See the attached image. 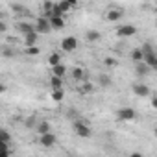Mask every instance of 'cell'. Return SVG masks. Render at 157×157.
<instances>
[{
	"label": "cell",
	"instance_id": "obj_9",
	"mask_svg": "<svg viewBox=\"0 0 157 157\" xmlns=\"http://www.w3.org/2000/svg\"><path fill=\"white\" fill-rule=\"evenodd\" d=\"M122 15H124V11H122L120 8H111V10H107L105 19H107L109 22H118V21L122 19Z\"/></svg>",
	"mask_w": 157,
	"mask_h": 157
},
{
	"label": "cell",
	"instance_id": "obj_6",
	"mask_svg": "<svg viewBox=\"0 0 157 157\" xmlns=\"http://www.w3.org/2000/svg\"><path fill=\"white\" fill-rule=\"evenodd\" d=\"M72 8H74V6H72L70 2H67V0H59V2L54 4L52 13H54V15H65V13H68Z\"/></svg>",
	"mask_w": 157,
	"mask_h": 157
},
{
	"label": "cell",
	"instance_id": "obj_1",
	"mask_svg": "<svg viewBox=\"0 0 157 157\" xmlns=\"http://www.w3.org/2000/svg\"><path fill=\"white\" fill-rule=\"evenodd\" d=\"M142 50H144V63H146L151 70H157V54H155V52L151 50V46H148V44H146Z\"/></svg>",
	"mask_w": 157,
	"mask_h": 157
},
{
	"label": "cell",
	"instance_id": "obj_28",
	"mask_svg": "<svg viewBox=\"0 0 157 157\" xmlns=\"http://www.w3.org/2000/svg\"><path fill=\"white\" fill-rule=\"evenodd\" d=\"M151 107H153V109H157V96H153V98H151Z\"/></svg>",
	"mask_w": 157,
	"mask_h": 157
},
{
	"label": "cell",
	"instance_id": "obj_3",
	"mask_svg": "<svg viewBox=\"0 0 157 157\" xmlns=\"http://www.w3.org/2000/svg\"><path fill=\"white\" fill-rule=\"evenodd\" d=\"M137 33V28L133 26V24H120L118 28H117V35L120 37V39H128V37H133Z\"/></svg>",
	"mask_w": 157,
	"mask_h": 157
},
{
	"label": "cell",
	"instance_id": "obj_16",
	"mask_svg": "<svg viewBox=\"0 0 157 157\" xmlns=\"http://www.w3.org/2000/svg\"><path fill=\"white\" fill-rule=\"evenodd\" d=\"M148 70H150V67L144 63V61H140V63H137V67H135V72H137V76H146L148 74Z\"/></svg>",
	"mask_w": 157,
	"mask_h": 157
},
{
	"label": "cell",
	"instance_id": "obj_29",
	"mask_svg": "<svg viewBox=\"0 0 157 157\" xmlns=\"http://www.w3.org/2000/svg\"><path fill=\"white\" fill-rule=\"evenodd\" d=\"M100 82H102L104 85H109V78H104V76H102V78H100Z\"/></svg>",
	"mask_w": 157,
	"mask_h": 157
},
{
	"label": "cell",
	"instance_id": "obj_12",
	"mask_svg": "<svg viewBox=\"0 0 157 157\" xmlns=\"http://www.w3.org/2000/svg\"><path fill=\"white\" fill-rule=\"evenodd\" d=\"M37 37H39V32H37V30H32L30 33L24 35V44H26V46H33V44L37 43Z\"/></svg>",
	"mask_w": 157,
	"mask_h": 157
},
{
	"label": "cell",
	"instance_id": "obj_25",
	"mask_svg": "<svg viewBox=\"0 0 157 157\" xmlns=\"http://www.w3.org/2000/svg\"><path fill=\"white\" fill-rule=\"evenodd\" d=\"M104 63H105L107 67H115V65H117V61H115L113 57H105V59H104Z\"/></svg>",
	"mask_w": 157,
	"mask_h": 157
},
{
	"label": "cell",
	"instance_id": "obj_22",
	"mask_svg": "<svg viewBox=\"0 0 157 157\" xmlns=\"http://www.w3.org/2000/svg\"><path fill=\"white\" fill-rule=\"evenodd\" d=\"M0 142H2V144H10V142H11V135H10L6 129L0 131Z\"/></svg>",
	"mask_w": 157,
	"mask_h": 157
},
{
	"label": "cell",
	"instance_id": "obj_24",
	"mask_svg": "<svg viewBox=\"0 0 157 157\" xmlns=\"http://www.w3.org/2000/svg\"><path fill=\"white\" fill-rule=\"evenodd\" d=\"M24 54H28V56H37V54H39V48H37L35 44H33V46H26Z\"/></svg>",
	"mask_w": 157,
	"mask_h": 157
},
{
	"label": "cell",
	"instance_id": "obj_8",
	"mask_svg": "<svg viewBox=\"0 0 157 157\" xmlns=\"http://www.w3.org/2000/svg\"><path fill=\"white\" fill-rule=\"evenodd\" d=\"M39 144L43 146V148H52L54 144H56V135L54 133H43L41 137H39Z\"/></svg>",
	"mask_w": 157,
	"mask_h": 157
},
{
	"label": "cell",
	"instance_id": "obj_17",
	"mask_svg": "<svg viewBox=\"0 0 157 157\" xmlns=\"http://www.w3.org/2000/svg\"><path fill=\"white\" fill-rule=\"evenodd\" d=\"M131 59H133L135 63L144 61V50H142V48H135V50L131 52Z\"/></svg>",
	"mask_w": 157,
	"mask_h": 157
},
{
	"label": "cell",
	"instance_id": "obj_11",
	"mask_svg": "<svg viewBox=\"0 0 157 157\" xmlns=\"http://www.w3.org/2000/svg\"><path fill=\"white\" fill-rule=\"evenodd\" d=\"M50 24H52V30H61V28H65V17L63 15H52Z\"/></svg>",
	"mask_w": 157,
	"mask_h": 157
},
{
	"label": "cell",
	"instance_id": "obj_5",
	"mask_svg": "<svg viewBox=\"0 0 157 157\" xmlns=\"http://www.w3.org/2000/svg\"><path fill=\"white\" fill-rule=\"evenodd\" d=\"M35 30L39 32V33H48V32H52V24H50V19L48 17H39L37 21H35Z\"/></svg>",
	"mask_w": 157,
	"mask_h": 157
},
{
	"label": "cell",
	"instance_id": "obj_31",
	"mask_svg": "<svg viewBox=\"0 0 157 157\" xmlns=\"http://www.w3.org/2000/svg\"><path fill=\"white\" fill-rule=\"evenodd\" d=\"M153 133H155V137H157V128H155V129H153Z\"/></svg>",
	"mask_w": 157,
	"mask_h": 157
},
{
	"label": "cell",
	"instance_id": "obj_23",
	"mask_svg": "<svg viewBox=\"0 0 157 157\" xmlns=\"http://www.w3.org/2000/svg\"><path fill=\"white\" fill-rule=\"evenodd\" d=\"M37 131H39V135H43V133H48L50 131V124L44 120V122H39V126H37Z\"/></svg>",
	"mask_w": 157,
	"mask_h": 157
},
{
	"label": "cell",
	"instance_id": "obj_15",
	"mask_svg": "<svg viewBox=\"0 0 157 157\" xmlns=\"http://www.w3.org/2000/svg\"><path fill=\"white\" fill-rule=\"evenodd\" d=\"M50 85H52V89H63V78L52 74V78H50Z\"/></svg>",
	"mask_w": 157,
	"mask_h": 157
},
{
	"label": "cell",
	"instance_id": "obj_14",
	"mask_svg": "<svg viewBox=\"0 0 157 157\" xmlns=\"http://www.w3.org/2000/svg\"><path fill=\"white\" fill-rule=\"evenodd\" d=\"M17 30H19L22 35H26V33H30L32 30H35V24H30V22H19V24H17Z\"/></svg>",
	"mask_w": 157,
	"mask_h": 157
},
{
	"label": "cell",
	"instance_id": "obj_18",
	"mask_svg": "<svg viewBox=\"0 0 157 157\" xmlns=\"http://www.w3.org/2000/svg\"><path fill=\"white\" fill-rule=\"evenodd\" d=\"M61 63V54L59 52H52L50 56H48V65L50 67H56V65H59Z\"/></svg>",
	"mask_w": 157,
	"mask_h": 157
},
{
	"label": "cell",
	"instance_id": "obj_21",
	"mask_svg": "<svg viewBox=\"0 0 157 157\" xmlns=\"http://www.w3.org/2000/svg\"><path fill=\"white\" fill-rule=\"evenodd\" d=\"M65 98V91L63 89H54V93H52V100L54 102H61Z\"/></svg>",
	"mask_w": 157,
	"mask_h": 157
},
{
	"label": "cell",
	"instance_id": "obj_10",
	"mask_svg": "<svg viewBox=\"0 0 157 157\" xmlns=\"http://www.w3.org/2000/svg\"><path fill=\"white\" fill-rule=\"evenodd\" d=\"M133 93L139 96V98H146V96H150V89H148V85H144V83H133Z\"/></svg>",
	"mask_w": 157,
	"mask_h": 157
},
{
	"label": "cell",
	"instance_id": "obj_27",
	"mask_svg": "<svg viewBox=\"0 0 157 157\" xmlns=\"http://www.w3.org/2000/svg\"><path fill=\"white\" fill-rule=\"evenodd\" d=\"M22 10H24V8H22V6H19V4H15V6H13V11H17V13H22Z\"/></svg>",
	"mask_w": 157,
	"mask_h": 157
},
{
	"label": "cell",
	"instance_id": "obj_20",
	"mask_svg": "<svg viewBox=\"0 0 157 157\" xmlns=\"http://www.w3.org/2000/svg\"><path fill=\"white\" fill-rule=\"evenodd\" d=\"M52 74H56V76H65L67 74V67L63 65V63H59V65H56V67H52Z\"/></svg>",
	"mask_w": 157,
	"mask_h": 157
},
{
	"label": "cell",
	"instance_id": "obj_30",
	"mask_svg": "<svg viewBox=\"0 0 157 157\" xmlns=\"http://www.w3.org/2000/svg\"><path fill=\"white\" fill-rule=\"evenodd\" d=\"M67 2H70L72 6H76V4H78V0H67Z\"/></svg>",
	"mask_w": 157,
	"mask_h": 157
},
{
	"label": "cell",
	"instance_id": "obj_2",
	"mask_svg": "<svg viewBox=\"0 0 157 157\" xmlns=\"http://www.w3.org/2000/svg\"><path fill=\"white\" fill-rule=\"evenodd\" d=\"M72 128H74V131H76L78 137H82V139L91 137V128H89L85 122H82V120H76V122L72 124Z\"/></svg>",
	"mask_w": 157,
	"mask_h": 157
},
{
	"label": "cell",
	"instance_id": "obj_19",
	"mask_svg": "<svg viewBox=\"0 0 157 157\" xmlns=\"http://www.w3.org/2000/svg\"><path fill=\"white\" fill-rule=\"evenodd\" d=\"M85 37H87V41L89 43H96V41H100V32H96V30H89L87 33H85Z\"/></svg>",
	"mask_w": 157,
	"mask_h": 157
},
{
	"label": "cell",
	"instance_id": "obj_13",
	"mask_svg": "<svg viewBox=\"0 0 157 157\" xmlns=\"http://www.w3.org/2000/svg\"><path fill=\"white\" fill-rule=\"evenodd\" d=\"M70 76H72V80H74V82H82L83 78H85V70H83L82 67H74Z\"/></svg>",
	"mask_w": 157,
	"mask_h": 157
},
{
	"label": "cell",
	"instance_id": "obj_7",
	"mask_svg": "<svg viewBox=\"0 0 157 157\" xmlns=\"http://www.w3.org/2000/svg\"><path fill=\"white\" fill-rule=\"evenodd\" d=\"M78 48V39L76 37H65L63 41H61V50L63 52H74Z\"/></svg>",
	"mask_w": 157,
	"mask_h": 157
},
{
	"label": "cell",
	"instance_id": "obj_4",
	"mask_svg": "<svg viewBox=\"0 0 157 157\" xmlns=\"http://www.w3.org/2000/svg\"><path fill=\"white\" fill-rule=\"evenodd\" d=\"M135 117H137V113H135V109H133V107H122V109H118V111H117V118H118V120H122V122L135 120Z\"/></svg>",
	"mask_w": 157,
	"mask_h": 157
},
{
	"label": "cell",
	"instance_id": "obj_26",
	"mask_svg": "<svg viewBox=\"0 0 157 157\" xmlns=\"http://www.w3.org/2000/svg\"><path fill=\"white\" fill-rule=\"evenodd\" d=\"M82 91H83V93H91V91H93V85H91V83H85V85L82 87Z\"/></svg>",
	"mask_w": 157,
	"mask_h": 157
}]
</instances>
